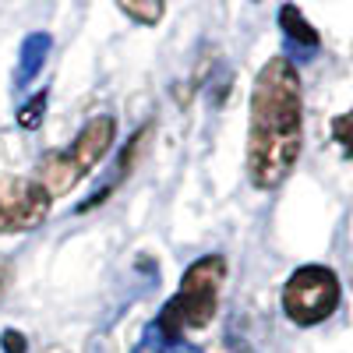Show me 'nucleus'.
Returning a JSON list of instances; mask_svg holds the SVG:
<instances>
[{"label": "nucleus", "mask_w": 353, "mask_h": 353, "mask_svg": "<svg viewBox=\"0 0 353 353\" xmlns=\"http://www.w3.org/2000/svg\"><path fill=\"white\" fill-rule=\"evenodd\" d=\"M304 149V92L301 74L286 57L265 61L251 88L248 176L258 191L286 184Z\"/></svg>", "instance_id": "nucleus-1"}, {"label": "nucleus", "mask_w": 353, "mask_h": 353, "mask_svg": "<svg viewBox=\"0 0 353 353\" xmlns=\"http://www.w3.org/2000/svg\"><path fill=\"white\" fill-rule=\"evenodd\" d=\"M226 258L223 254H205L188 265V272L181 276V290L176 297L163 304L156 314L152 329L170 339H184L188 329H205L212 325V318L219 311V293L226 286Z\"/></svg>", "instance_id": "nucleus-2"}, {"label": "nucleus", "mask_w": 353, "mask_h": 353, "mask_svg": "<svg viewBox=\"0 0 353 353\" xmlns=\"http://www.w3.org/2000/svg\"><path fill=\"white\" fill-rule=\"evenodd\" d=\"M113 141H117V121L110 113L103 117H92L81 131L78 138L68 145V149H57V152H46L32 173V181L57 201V198H64L68 191H74L88 173H92L103 156L113 149Z\"/></svg>", "instance_id": "nucleus-3"}, {"label": "nucleus", "mask_w": 353, "mask_h": 353, "mask_svg": "<svg viewBox=\"0 0 353 353\" xmlns=\"http://www.w3.org/2000/svg\"><path fill=\"white\" fill-rule=\"evenodd\" d=\"M343 297L339 276L329 265H301L283 286V311L293 325H321L336 314Z\"/></svg>", "instance_id": "nucleus-4"}, {"label": "nucleus", "mask_w": 353, "mask_h": 353, "mask_svg": "<svg viewBox=\"0 0 353 353\" xmlns=\"http://www.w3.org/2000/svg\"><path fill=\"white\" fill-rule=\"evenodd\" d=\"M53 198L32 176H0V233H32L46 223Z\"/></svg>", "instance_id": "nucleus-5"}, {"label": "nucleus", "mask_w": 353, "mask_h": 353, "mask_svg": "<svg viewBox=\"0 0 353 353\" xmlns=\"http://www.w3.org/2000/svg\"><path fill=\"white\" fill-rule=\"evenodd\" d=\"M279 28L286 32L290 43H297V46H304V50H318V43H321L318 28L301 14L297 4H283V8H279Z\"/></svg>", "instance_id": "nucleus-6"}, {"label": "nucleus", "mask_w": 353, "mask_h": 353, "mask_svg": "<svg viewBox=\"0 0 353 353\" xmlns=\"http://www.w3.org/2000/svg\"><path fill=\"white\" fill-rule=\"evenodd\" d=\"M53 50V39L50 32H32L25 43H21V61H18V81H28L43 71V61Z\"/></svg>", "instance_id": "nucleus-7"}, {"label": "nucleus", "mask_w": 353, "mask_h": 353, "mask_svg": "<svg viewBox=\"0 0 353 353\" xmlns=\"http://www.w3.org/2000/svg\"><path fill=\"white\" fill-rule=\"evenodd\" d=\"M117 8L138 25H159L166 14V0H117Z\"/></svg>", "instance_id": "nucleus-8"}, {"label": "nucleus", "mask_w": 353, "mask_h": 353, "mask_svg": "<svg viewBox=\"0 0 353 353\" xmlns=\"http://www.w3.org/2000/svg\"><path fill=\"white\" fill-rule=\"evenodd\" d=\"M46 103H50V92L46 88H39V92L28 99L21 110H18V124L25 128V131H36L39 124H43V113H46Z\"/></svg>", "instance_id": "nucleus-9"}, {"label": "nucleus", "mask_w": 353, "mask_h": 353, "mask_svg": "<svg viewBox=\"0 0 353 353\" xmlns=\"http://www.w3.org/2000/svg\"><path fill=\"white\" fill-rule=\"evenodd\" d=\"M145 346H149L152 353H201L198 346L184 343V339H170V336H159L152 325L145 329Z\"/></svg>", "instance_id": "nucleus-10"}, {"label": "nucleus", "mask_w": 353, "mask_h": 353, "mask_svg": "<svg viewBox=\"0 0 353 353\" xmlns=\"http://www.w3.org/2000/svg\"><path fill=\"white\" fill-rule=\"evenodd\" d=\"M332 138L346 149V156L353 159V110L350 113H343V117H336L332 121Z\"/></svg>", "instance_id": "nucleus-11"}, {"label": "nucleus", "mask_w": 353, "mask_h": 353, "mask_svg": "<svg viewBox=\"0 0 353 353\" xmlns=\"http://www.w3.org/2000/svg\"><path fill=\"white\" fill-rule=\"evenodd\" d=\"M0 346H4V353H28V339L18 329H8L0 336Z\"/></svg>", "instance_id": "nucleus-12"}, {"label": "nucleus", "mask_w": 353, "mask_h": 353, "mask_svg": "<svg viewBox=\"0 0 353 353\" xmlns=\"http://www.w3.org/2000/svg\"><path fill=\"white\" fill-rule=\"evenodd\" d=\"M8 286H11V261H8V258H0V301H4Z\"/></svg>", "instance_id": "nucleus-13"}]
</instances>
